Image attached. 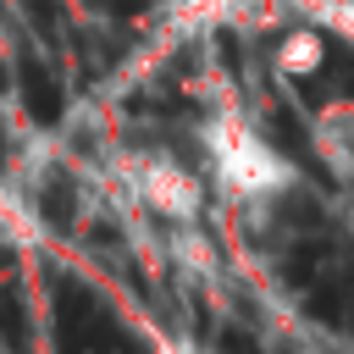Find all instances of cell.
Segmentation results:
<instances>
[{"label":"cell","mask_w":354,"mask_h":354,"mask_svg":"<svg viewBox=\"0 0 354 354\" xmlns=\"http://www.w3.org/2000/svg\"><path fill=\"white\" fill-rule=\"evenodd\" d=\"M326 66H332V88L354 100V50L332 39V44H326Z\"/></svg>","instance_id":"obj_2"},{"label":"cell","mask_w":354,"mask_h":354,"mask_svg":"<svg viewBox=\"0 0 354 354\" xmlns=\"http://www.w3.org/2000/svg\"><path fill=\"white\" fill-rule=\"evenodd\" d=\"M304 304H310L315 321H326V326H337V332H354V266L321 277V282L310 288Z\"/></svg>","instance_id":"obj_1"},{"label":"cell","mask_w":354,"mask_h":354,"mask_svg":"<svg viewBox=\"0 0 354 354\" xmlns=\"http://www.w3.org/2000/svg\"><path fill=\"white\" fill-rule=\"evenodd\" d=\"M221 354H260V343H254L249 332H238V326H227V332H221Z\"/></svg>","instance_id":"obj_3"}]
</instances>
